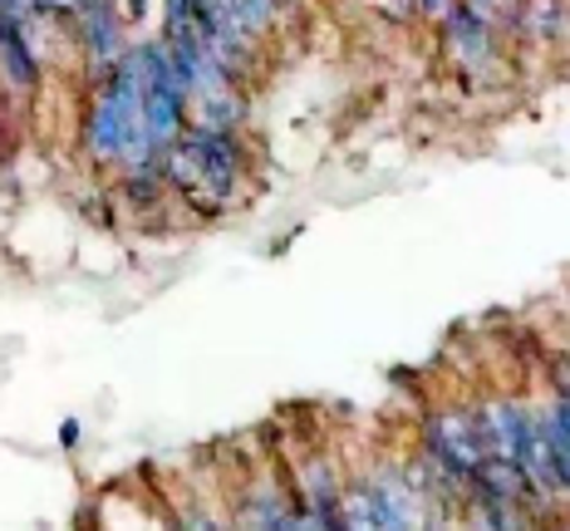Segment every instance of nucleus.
<instances>
[{
    "mask_svg": "<svg viewBox=\"0 0 570 531\" xmlns=\"http://www.w3.org/2000/svg\"><path fill=\"white\" fill-rule=\"evenodd\" d=\"M423 6V16H433V20H448V10L458 6V0H419Z\"/></svg>",
    "mask_w": 570,
    "mask_h": 531,
    "instance_id": "3",
    "label": "nucleus"
},
{
    "mask_svg": "<svg viewBox=\"0 0 570 531\" xmlns=\"http://www.w3.org/2000/svg\"><path fill=\"white\" fill-rule=\"evenodd\" d=\"M492 26H487V16L482 10H472V6H458L448 10V45L468 59V65H482L487 55H492V35H487Z\"/></svg>",
    "mask_w": 570,
    "mask_h": 531,
    "instance_id": "2",
    "label": "nucleus"
},
{
    "mask_svg": "<svg viewBox=\"0 0 570 531\" xmlns=\"http://www.w3.org/2000/svg\"><path fill=\"white\" fill-rule=\"evenodd\" d=\"M0 75L10 89H35V79H40V59L26 40V20L16 16H0Z\"/></svg>",
    "mask_w": 570,
    "mask_h": 531,
    "instance_id": "1",
    "label": "nucleus"
},
{
    "mask_svg": "<svg viewBox=\"0 0 570 531\" xmlns=\"http://www.w3.org/2000/svg\"><path fill=\"white\" fill-rule=\"evenodd\" d=\"M59 439H65V448L79 443V419H65V429H59Z\"/></svg>",
    "mask_w": 570,
    "mask_h": 531,
    "instance_id": "4",
    "label": "nucleus"
}]
</instances>
